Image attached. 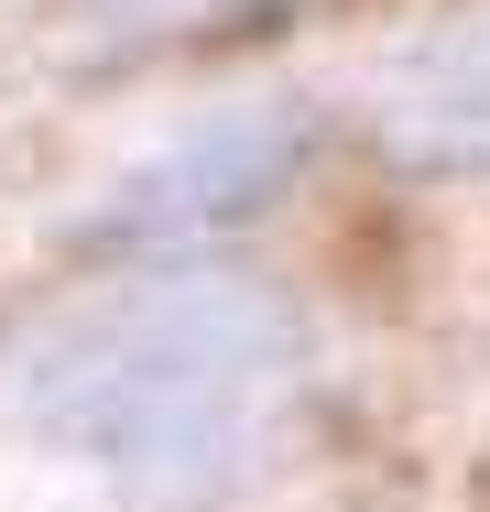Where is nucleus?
<instances>
[{"label": "nucleus", "mask_w": 490, "mask_h": 512, "mask_svg": "<svg viewBox=\"0 0 490 512\" xmlns=\"http://www.w3.org/2000/svg\"><path fill=\"white\" fill-rule=\"evenodd\" d=\"M305 393V316L262 273L109 262L0 338V414L142 502L240 491Z\"/></svg>", "instance_id": "1"}, {"label": "nucleus", "mask_w": 490, "mask_h": 512, "mask_svg": "<svg viewBox=\"0 0 490 512\" xmlns=\"http://www.w3.org/2000/svg\"><path fill=\"white\" fill-rule=\"evenodd\" d=\"M305 153H316V109L305 99H240V109H218V120H196V131H175L164 153H142L88 207L77 240L109 251V262H186L196 240L262 218L305 175Z\"/></svg>", "instance_id": "2"}, {"label": "nucleus", "mask_w": 490, "mask_h": 512, "mask_svg": "<svg viewBox=\"0 0 490 512\" xmlns=\"http://www.w3.org/2000/svg\"><path fill=\"white\" fill-rule=\"evenodd\" d=\"M382 153L414 175H469L490 186V0L436 22L382 88Z\"/></svg>", "instance_id": "3"}]
</instances>
